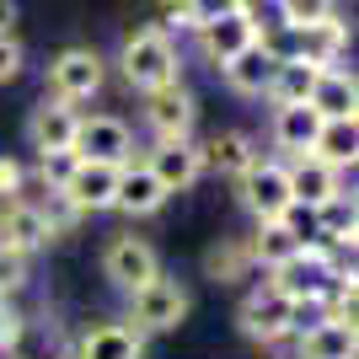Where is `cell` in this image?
<instances>
[{"mask_svg":"<svg viewBox=\"0 0 359 359\" xmlns=\"http://www.w3.org/2000/svg\"><path fill=\"white\" fill-rule=\"evenodd\" d=\"M70 150L81 156V161H107V166H123L129 156H135V129L123 118H113V113H91V118L75 123V140Z\"/></svg>","mask_w":359,"mask_h":359,"instance_id":"cell-4","label":"cell"},{"mask_svg":"<svg viewBox=\"0 0 359 359\" xmlns=\"http://www.w3.org/2000/svg\"><path fill=\"white\" fill-rule=\"evenodd\" d=\"M236 182H241V204H247L257 220H279V210L290 204V172H285V161L257 156Z\"/></svg>","mask_w":359,"mask_h":359,"instance_id":"cell-7","label":"cell"},{"mask_svg":"<svg viewBox=\"0 0 359 359\" xmlns=\"http://www.w3.org/2000/svg\"><path fill=\"white\" fill-rule=\"evenodd\" d=\"M241 332H247L252 344H263V348L285 344L290 332H295V300L279 295L273 285L252 290V295L241 300Z\"/></svg>","mask_w":359,"mask_h":359,"instance_id":"cell-5","label":"cell"},{"mask_svg":"<svg viewBox=\"0 0 359 359\" xmlns=\"http://www.w3.org/2000/svg\"><path fill=\"white\" fill-rule=\"evenodd\" d=\"M316 161H327V166H354L359 156V123L354 118H322V129H316V145H311Z\"/></svg>","mask_w":359,"mask_h":359,"instance_id":"cell-23","label":"cell"},{"mask_svg":"<svg viewBox=\"0 0 359 359\" xmlns=\"http://www.w3.org/2000/svg\"><path fill=\"white\" fill-rule=\"evenodd\" d=\"M140 354H145V338L135 322H102L75 348V359H140Z\"/></svg>","mask_w":359,"mask_h":359,"instance_id":"cell-19","label":"cell"},{"mask_svg":"<svg viewBox=\"0 0 359 359\" xmlns=\"http://www.w3.org/2000/svg\"><path fill=\"white\" fill-rule=\"evenodd\" d=\"M306 241L300 236H290L285 231V220H257V231L247 236V252H252V269H279V263H290V257L300 252Z\"/></svg>","mask_w":359,"mask_h":359,"instance_id":"cell-22","label":"cell"},{"mask_svg":"<svg viewBox=\"0 0 359 359\" xmlns=\"http://www.w3.org/2000/svg\"><path fill=\"white\" fill-rule=\"evenodd\" d=\"M75 166H81V156H75V150H38V177H43L48 188H65Z\"/></svg>","mask_w":359,"mask_h":359,"instance_id":"cell-27","label":"cell"},{"mask_svg":"<svg viewBox=\"0 0 359 359\" xmlns=\"http://www.w3.org/2000/svg\"><path fill=\"white\" fill-rule=\"evenodd\" d=\"M75 123H81V113H75L70 102H60V97H43V102L32 107V118H27L32 150H70Z\"/></svg>","mask_w":359,"mask_h":359,"instance_id":"cell-16","label":"cell"},{"mask_svg":"<svg viewBox=\"0 0 359 359\" xmlns=\"http://www.w3.org/2000/svg\"><path fill=\"white\" fill-rule=\"evenodd\" d=\"M113 188H118V166L107 161H81L65 182V194L75 198L81 215H97V210H113Z\"/></svg>","mask_w":359,"mask_h":359,"instance_id":"cell-18","label":"cell"},{"mask_svg":"<svg viewBox=\"0 0 359 359\" xmlns=\"http://www.w3.org/2000/svg\"><path fill=\"white\" fill-rule=\"evenodd\" d=\"M11 22H16V0H0V32H11Z\"/></svg>","mask_w":359,"mask_h":359,"instance_id":"cell-34","label":"cell"},{"mask_svg":"<svg viewBox=\"0 0 359 359\" xmlns=\"http://www.w3.org/2000/svg\"><path fill=\"white\" fill-rule=\"evenodd\" d=\"M273 65H279V60H273L269 48L252 38L241 54H231V60L220 65V75H225V86L236 91V97H263V91H269V81H273Z\"/></svg>","mask_w":359,"mask_h":359,"instance_id":"cell-17","label":"cell"},{"mask_svg":"<svg viewBox=\"0 0 359 359\" xmlns=\"http://www.w3.org/2000/svg\"><path fill=\"white\" fill-rule=\"evenodd\" d=\"M22 332H27V322L16 316V306L6 295H0V348H16L22 344Z\"/></svg>","mask_w":359,"mask_h":359,"instance_id":"cell-32","label":"cell"},{"mask_svg":"<svg viewBox=\"0 0 359 359\" xmlns=\"http://www.w3.org/2000/svg\"><path fill=\"white\" fill-rule=\"evenodd\" d=\"M145 97V123L156 140H188L194 135V118H198V102L194 91L182 86V81H166L156 91H140Z\"/></svg>","mask_w":359,"mask_h":359,"instance_id":"cell-6","label":"cell"},{"mask_svg":"<svg viewBox=\"0 0 359 359\" xmlns=\"http://www.w3.org/2000/svg\"><path fill=\"white\" fill-rule=\"evenodd\" d=\"M156 27L161 32H194V16H188V0H156Z\"/></svg>","mask_w":359,"mask_h":359,"instance_id":"cell-30","label":"cell"},{"mask_svg":"<svg viewBox=\"0 0 359 359\" xmlns=\"http://www.w3.org/2000/svg\"><path fill=\"white\" fill-rule=\"evenodd\" d=\"M204 269H210L215 285H236L252 273V252H247V241H220L210 257H204Z\"/></svg>","mask_w":359,"mask_h":359,"instance_id":"cell-25","label":"cell"},{"mask_svg":"<svg viewBox=\"0 0 359 359\" xmlns=\"http://www.w3.org/2000/svg\"><path fill=\"white\" fill-rule=\"evenodd\" d=\"M129 316H135L140 332H172V327H182V316H188V290H182L177 279L156 273V279H145L140 290H129Z\"/></svg>","mask_w":359,"mask_h":359,"instance_id":"cell-3","label":"cell"},{"mask_svg":"<svg viewBox=\"0 0 359 359\" xmlns=\"http://www.w3.org/2000/svg\"><path fill=\"white\" fill-rule=\"evenodd\" d=\"M316 129H322V113L311 102H279L273 107V123H269L273 145L285 150V156H306L316 145Z\"/></svg>","mask_w":359,"mask_h":359,"instance_id":"cell-15","label":"cell"},{"mask_svg":"<svg viewBox=\"0 0 359 359\" xmlns=\"http://www.w3.org/2000/svg\"><path fill=\"white\" fill-rule=\"evenodd\" d=\"M311 107L322 113V118H354V113H359L354 75L338 70V65H327V70L316 75V86H311Z\"/></svg>","mask_w":359,"mask_h":359,"instance_id":"cell-21","label":"cell"},{"mask_svg":"<svg viewBox=\"0 0 359 359\" xmlns=\"http://www.w3.org/2000/svg\"><path fill=\"white\" fill-rule=\"evenodd\" d=\"M177 43H172V32H161L156 22H145V27H135L129 38H123L118 48V70L123 81L135 91H156L166 86V81H177Z\"/></svg>","mask_w":359,"mask_h":359,"instance_id":"cell-1","label":"cell"},{"mask_svg":"<svg viewBox=\"0 0 359 359\" xmlns=\"http://www.w3.org/2000/svg\"><path fill=\"white\" fill-rule=\"evenodd\" d=\"M145 166L156 172V182H161L166 194H182V188H194L204 177V145H194V135L188 140H156Z\"/></svg>","mask_w":359,"mask_h":359,"instance_id":"cell-8","label":"cell"},{"mask_svg":"<svg viewBox=\"0 0 359 359\" xmlns=\"http://www.w3.org/2000/svg\"><path fill=\"white\" fill-rule=\"evenodd\" d=\"M161 273V263H156V252H150L140 236H113L107 241V252H102V279L113 290H140L145 279H156Z\"/></svg>","mask_w":359,"mask_h":359,"instance_id":"cell-9","label":"cell"},{"mask_svg":"<svg viewBox=\"0 0 359 359\" xmlns=\"http://www.w3.org/2000/svg\"><path fill=\"white\" fill-rule=\"evenodd\" d=\"M273 11L285 27H300V22H316V16H332V0H273Z\"/></svg>","mask_w":359,"mask_h":359,"instance_id":"cell-28","label":"cell"},{"mask_svg":"<svg viewBox=\"0 0 359 359\" xmlns=\"http://www.w3.org/2000/svg\"><path fill=\"white\" fill-rule=\"evenodd\" d=\"M285 172H290V198H295V204H311V210H316V204H327L332 194H344V172L327 166V161H316L311 150L295 156Z\"/></svg>","mask_w":359,"mask_h":359,"instance_id":"cell-14","label":"cell"},{"mask_svg":"<svg viewBox=\"0 0 359 359\" xmlns=\"http://www.w3.org/2000/svg\"><path fill=\"white\" fill-rule=\"evenodd\" d=\"M257 161V150L247 135H236V129H225V135H215L210 145H204V166H215L220 177H241L247 166Z\"/></svg>","mask_w":359,"mask_h":359,"instance_id":"cell-24","label":"cell"},{"mask_svg":"<svg viewBox=\"0 0 359 359\" xmlns=\"http://www.w3.org/2000/svg\"><path fill=\"white\" fill-rule=\"evenodd\" d=\"M295 348H300V359H354V322L322 311L311 327L295 332Z\"/></svg>","mask_w":359,"mask_h":359,"instance_id":"cell-13","label":"cell"},{"mask_svg":"<svg viewBox=\"0 0 359 359\" xmlns=\"http://www.w3.org/2000/svg\"><path fill=\"white\" fill-rule=\"evenodd\" d=\"M327 70V65H316V60H300V54H285V60L273 65V81H269V97L273 107L279 102H311V86H316V75Z\"/></svg>","mask_w":359,"mask_h":359,"instance_id":"cell-20","label":"cell"},{"mask_svg":"<svg viewBox=\"0 0 359 359\" xmlns=\"http://www.w3.org/2000/svg\"><path fill=\"white\" fill-rule=\"evenodd\" d=\"M22 182H27L22 161H16V156H0V198H6V204H11V198H22Z\"/></svg>","mask_w":359,"mask_h":359,"instance_id":"cell-33","label":"cell"},{"mask_svg":"<svg viewBox=\"0 0 359 359\" xmlns=\"http://www.w3.org/2000/svg\"><path fill=\"white\" fill-rule=\"evenodd\" d=\"M102 75H107V65H102L97 48H86V43L60 48V54L48 60V97L81 107V102H91V97L102 91Z\"/></svg>","mask_w":359,"mask_h":359,"instance_id":"cell-2","label":"cell"},{"mask_svg":"<svg viewBox=\"0 0 359 359\" xmlns=\"http://www.w3.org/2000/svg\"><path fill=\"white\" fill-rule=\"evenodd\" d=\"M48 241H54V231L43 225L38 204H27V198H11V204H6V215H0V247H11V252L32 257V252H43Z\"/></svg>","mask_w":359,"mask_h":359,"instance_id":"cell-12","label":"cell"},{"mask_svg":"<svg viewBox=\"0 0 359 359\" xmlns=\"http://www.w3.org/2000/svg\"><path fill=\"white\" fill-rule=\"evenodd\" d=\"M22 60H27V54H22V43H16L11 32H0V86L22 75Z\"/></svg>","mask_w":359,"mask_h":359,"instance_id":"cell-31","label":"cell"},{"mask_svg":"<svg viewBox=\"0 0 359 359\" xmlns=\"http://www.w3.org/2000/svg\"><path fill=\"white\" fill-rule=\"evenodd\" d=\"M257 27H263V22H257V11L247 6V11H231V16H215V22H204L194 38H198V54H204L210 65H225L231 54H241V48L257 38Z\"/></svg>","mask_w":359,"mask_h":359,"instance_id":"cell-10","label":"cell"},{"mask_svg":"<svg viewBox=\"0 0 359 359\" xmlns=\"http://www.w3.org/2000/svg\"><path fill=\"white\" fill-rule=\"evenodd\" d=\"M166 198H172V194H166L161 182H156V172H150L145 161H123V166H118L113 210H123V215H135V220H140V215H156Z\"/></svg>","mask_w":359,"mask_h":359,"instance_id":"cell-11","label":"cell"},{"mask_svg":"<svg viewBox=\"0 0 359 359\" xmlns=\"http://www.w3.org/2000/svg\"><path fill=\"white\" fill-rule=\"evenodd\" d=\"M43 194H48V198H38V215H43V225L54 231V236H70V231H75V220H81L75 198L65 194V188H48V182H43Z\"/></svg>","mask_w":359,"mask_h":359,"instance_id":"cell-26","label":"cell"},{"mask_svg":"<svg viewBox=\"0 0 359 359\" xmlns=\"http://www.w3.org/2000/svg\"><path fill=\"white\" fill-rule=\"evenodd\" d=\"M252 0H188V16H194V32L204 27V22H215V16H231V11H247Z\"/></svg>","mask_w":359,"mask_h":359,"instance_id":"cell-29","label":"cell"}]
</instances>
